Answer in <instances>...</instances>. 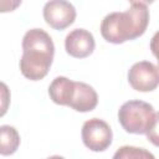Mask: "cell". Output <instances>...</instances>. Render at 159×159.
<instances>
[{
	"label": "cell",
	"instance_id": "obj_1",
	"mask_svg": "<svg viewBox=\"0 0 159 159\" xmlns=\"http://www.w3.org/2000/svg\"><path fill=\"white\" fill-rule=\"evenodd\" d=\"M55 45L51 36L42 29H31L22 37L20 71L31 81L42 80L53 61Z\"/></svg>",
	"mask_w": 159,
	"mask_h": 159
},
{
	"label": "cell",
	"instance_id": "obj_2",
	"mask_svg": "<svg viewBox=\"0 0 159 159\" xmlns=\"http://www.w3.org/2000/svg\"><path fill=\"white\" fill-rule=\"evenodd\" d=\"M149 24V10L145 4H132L123 12H111L101 24L102 37L111 43H123L142 36Z\"/></svg>",
	"mask_w": 159,
	"mask_h": 159
},
{
	"label": "cell",
	"instance_id": "obj_3",
	"mask_svg": "<svg viewBox=\"0 0 159 159\" xmlns=\"http://www.w3.org/2000/svg\"><path fill=\"white\" fill-rule=\"evenodd\" d=\"M155 118V112L152 104L132 99L123 103L118 111V120L127 133L147 134L152 128Z\"/></svg>",
	"mask_w": 159,
	"mask_h": 159
},
{
	"label": "cell",
	"instance_id": "obj_4",
	"mask_svg": "<svg viewBox=\"0 0 159 159\" xmlns=\"http://www.w3.org/2000/svg\"><path fill=\"white\" fill-rule=\"evenodd\" d=\"M81 137L89 150L103 152L112 144L113 133L107 122L99 118H91L83 123Z\"/></svg>",
	"mask_w": 159,
	"mask_h": 159
},
{
	"label": "cell",
	"instance_id": "obj_5",
	"mask_svg": "<svg viewBox=\"0 0 159 159\" xmlns=\"http://www.w3.org/2000/svg\"><path fill=\"white\" fill-rule=\"evenodd\" d=\"M128 82L138 92H150L159 86V67L149 61L134 63L128 71Z\"/></svg>",
	"mask_w": 159,
	"mask_h": 159
},
{
	"label": "cell",
	"instance_id": "obj_6",
	"mask_svg": "<svg viewBox=\"0 0 159 159\" xmlns=\"http://www.w3.org/2000/svg\"><path fill=\"white\" fill-rule=\"evenodd\" d=\"M43 19L48 26L55 30H65L75 22L76 9L67 0H50L45 4Z\"/></svg>",
	"mask_w": 159,
	"mask_h": 159
},
{
	"label": "cell",
	"instance_id": "obj_7",
	"mask_svg": "<svg viewBox=\"0 0 159 159\" xmlns=\"http://www.w3.org/2000/svg\"><path fill=\"white\" fill-rule=\"evenodd\" d=\"M96 42L93 35L84 29L72 30L65 39L66 52L75 58H84L94 50Z\"/></svg>",
	"mask_w": 159,
	"mask_h": 159
},
{
	"label": "cell",
	"instance_id": "obj_8",
	"mask_svg": "<svg viewBox=\"0 0 159 159\" xmlns=\"http://www.w3.org/2000/svg\"><path fill=\"white\" fill-rule=\"evenodd\" d=\"M98 103V96L94 88L84 82H75V89L70 106L77 112H91Z\"/></svg>",
	"mask_w": 159,
	"mask_h": 159
},
{
	"label": "cell",
	"instance_id": "obj_9",
	"mask_svg": "<svg viewBox=\"0 0 159 159\" xmlns=\"http://www.w3.org/2000/svg\"><path fill=\"white\" fill-rule=\"evenodd\" d=\"M75 82L67 77L58 76L48 86V96L53 103L60 106H70L72 93L75 89Z\"/></svg>",
	"mask_w": 159,
	"mask_h": 159
},
{
	"label": "cell",
	"instance_id": "obj_10",
	"mask_svg": "<svg viewBox=\"0 0 159 159\" xmlns=\"http://www.w3.org/2000/svg\"><path fill=\"white\" fill-rule=\"evenodd\" d=\"M20 145V135L11 125L0 127V153L1 155L14 154Z\"/></svg>",
	"mask_w": 159,
	"mask_h": 159
},
{
	"label": "cell",
	"instance_id": "obj_11",
	"mask_svg": "<svg viewBox=\"0 0 159 159\" xmlns=\"http://www.w3.org/2000/svg\"><path fill=\"white\" fill-rule=\"evenodd\" d=\"M114 159H154V155L144 148H137L132 145L120 147L113 155Z\"/></svg>",
	"mask_w": 159,
	"mask_h": 159
},
{
	"label": "cell",
	"instance_id": "obj_12",
	"mask_svg": "<svg viewBox=\"0 0 159 159\" xmlns=\"http://www.w3.org/2000/svg\"><path fill=\"white\" fill-rule=\"evenodd\" d=\"M147 139L155 147H159V112L155 113L154 123L152 128L147 132Z\"/></svg>",
	"mask_w": 159,
	"mask_h": 159
},
{
	"label": "cell",
	"instance_id": "obj_13",
	"mask_svg": "<svg viewBox=\"0 0 159 159\" xmlns=\"http://www.w3.org/2000/svg\"><path fill=\"white\" fill-rule=\"evenodd\" d=\"M22 0H0V11L1 12H10L16 10Z\"/></svg>",
	"mask_w": 159,
	"mask_h": 159
},
{
	"label": "cell",
	"instance_id": "obj_14",
	"mask_svg": "<svg viewBox=\"0 0 159 159\" xmlns=\"http://www.w3.org/2000/svg\"><path fill=\"white\" fill-rule=\"evenodd\" d=\"M150 50H152V53L155 56L158 61V67H159V31H157L150 40Z\"/></svg>",
	"mask_w": 159,
	"mask_h": 159
},
{
	"label": "cell",
	"instance_id": "obj_15",
	"mask_svg": "<svg viewBox=\"0 0 159 159\" xmlns=\"http://www.w3.org/2000/svg\"><path fill=\"white\" fill-rule=\"evenodd\" d=\"M1 89H2V91H1V92H2V102H4V103H2L1 116H4V114H5V112H6V104H5V102L7 101V99H6V96H5V94L7 93V87H6V84H5V83H1Z\"/></svg>",
	"mask_w": 159,
	"mask_h": 159
},
{
	"label": "cell",
	"instance_id": "obj_16",
	"mask_svg": "<svg viewBox=\"0 0 159 159\" xmlns=\"http://www.w3.org/2000/svg\"><path fill=\"white\" fill-rule=\"evenodd\" d=\"M128 1L130 4H145V5L154 2V0H128Z\"/></svg>",
	"mask_w": 159,
	"mask_h": 159
}]
</instances>
